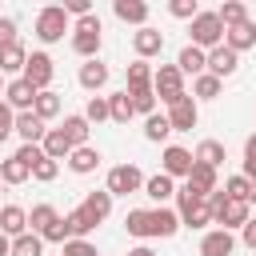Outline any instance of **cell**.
<instances>
[{"mask_svg":"<svg viewBox=\"0 0 256 256\" xmlns=\"http://www.w3.org/2000/svg\"><path fill=\"white\" fill-rule=\"evenodd\" d=\"M176 216H180L184 228H208L212 224V204L192 184H184V188H176Z\"/></svg>","mask_w":256,"mask_h":256,"instance_id":"cell-1","label":"cell"},{"mask_svg":"<svg viewBox=\"0 0 256 256\" xmlns=\"http://www.w3.org/2000/svg\"><path fill=\"white\" fill-rule=\"evenodd\" d=\"M100 44H104V24H100V16H96V12H92V16L72 20V52H76V56L96 60Z\"/></svg>","mask_w":256,"mask_h":256,"instance_id":"cell-2","label":"cell"},{"mask_svg":"<svg viewBox=\"0 0 256 256\" xmlns=\"http://www.w3.org/2000/svg\"><path fill=\"white\" fill-rule=\"evenodd\" d=\"M64 32H72V16L60 8V4H44L36 12V40L40 44H60Z\"/></svg>","mask_w":256,"mask_h":256,"instance_id":"cell-3","label":"cell"},{"mask_svg":"<svg viewBox=\"0 0 256 256\" xmlns=\"http://www.w3.org/2000/svg\"><path fill=\"white\" fill-rule=\"evenodd\" d=\"M188 44L192 48H200V52H212L216 44H224V24H220V16L216 12H196V20H188Z\"/></svg>","mask_w":256,"mask_h":256,"instance_id":"cell-4","label":"cell"},{"mask_svg":"<svg viewBox=\"0 0 256 256\" xmlns=\"http://www.w3.org/2000/svg\"><path fill=\"white\" fill-rule=\"evenodd\" d=\"M152 92H156L160 104H176L180 96H188L180 68H176V64H160V68H152Z\"/></svg>","mask_w":256,"mask_h":256,"instance_id":"cell-5","label":"cell"},{"mask_svg":"<svg viewBox=\"0 0 256 256\" xmlns=\"http://www.w3.org/2000/svg\"><path fill=\"white\" fill-rule=\"evenodd\" d=\"M144 188V172L136 168V164H116V168H108V180H104V192L108 196H132V192H140Z\"/></svg>","mask_w":256,"mask_h":256,"instance_id":"cell-6","label":"cell"},{"mask_svg":"<svg viewBox=\"0 0 256 256\" xmlns=\"http://www.w3.org/2000/svg\"><path fill=\"white\" fill-rule=\"evenodd\" d=\"M20 76H24L36 92H48V84H52V76H56V64H52L48 52H28V64H24Z\"/></svg>","mask_w":256,"mask_h":256,"instance_id":"cell-7","label":"cell"},{"mask_svg":"<svg viewBox=\"0 0 256 256\" xmlns=\"http://www.w3.org/2000/svg\"><path fill=\"white\" fill-rule=\"evenodd\" d=\"M168 124H172V132H192L196 124H200V104L192 100V96H180L176 104H168Z\"/></svg>","mask_w":256,"mask_h":256,"instance_id":"cell-8","label":"cell"},{"mask_svg":"<svg viewBox=\"0 0 256 256\" xmlns=\"http://www.w3.org/2000/svg\"><path fill=\"white\" fill-rule=\"evenodd\" d=\"M248 220H252V208H248L244 200H224L220 208H212V224H216V228H224V232L244 228Z\"/></svg>","mask_w":256,"mask_h":256,"instance_id":"cell-9","label":"cell"},{"mask_svg":"<svg viewBox=\"0 0 256 256\" xmlns=\"http://www.w3.org/2000/svg\"><path fill=\"white\" fill-rule=\"evenodd\" d=\"M236 68H240V56H236L232 48L216 44L212 52H204V72H208V76H216V80H228Z\"/></svg>","mask_w":256,"mask_h":256,"instance_id":"cell-10","label":"cell"},{"mask_svg":"<svg viewBox=\"0 0 256 256\" xmlns=\"http://www.w3.org/2000/svg\"><path fill=\"white\" fill-rule=\"evenodd\" d=\"M192 152L188 148H180V144H164V156H160V172L164 176H180V180H188V172H192Z\"/></svg>","mask_w":256,"mask_h":256,"instance_id":"cell-11","label":"cell"},{"mask_svg":"<svg viewBox=\"0 0 256 256\" xmlns=\"http://www.w3.org/2000/svg\"><path fill=\"white\" fill-rule=\"evenodd\" d=\"M132 48H136V60H152V56L164 52V32L152 28V24H144V28L132 32Z\"/></svg>","mask_w":256,"mask_h":256,"instance_id":"cell-12","label":"cell"},{"mask_svg":"<svg viewBox=\"0 0 256 256\" xmlns=\"http://www.w3.org/2000/svg\"><path fill=\"white\" fill-rule=\"evenodd\" d=\"M32 100H36V88H32L24 76H16V80L4 84V104H8L12 112H32Z\"/></svg>","mask_w":256,"mask_h":256,"instance_id":"cell-13","label":"cell"},{"mask_svg":"<svg viewBox=\"0 0 256 256\" xmlns=\"http://www.w3.org/2000/svg\"><path fill=\"white\" fill-rule=\"evenodd\" d=\"M80 212H84V220L96 228V224H104L108 220V212H112V196L100 188V192H88L84 200H80Z\"/></svg>","mask_w":256,"mask_h":256,"instance_id":"cell-14","label":"cell"},{"mask_svg":"<svg viewBox=\"0 0 256 256\" xmlns=\"http://www.w3.org/2000/svg\"><path fill=\"white\" fill-rule=\"evenodd\" d=\"M108 84V64L96 56V60H84L80 64V88L84 92H92V96H100V88Z\"/></svg>","mask_w":256,"mask_h":256,"instance_id":"cell-15","label":"cell"},{"mask_svg":"<svg viewBox=\"0 0 256 256\" xmlns=\"http://www.w3.org/2000/svg\"><path fill=\"white\" fill-rule=\"evenodd\" d=\"M224 48H232L236 56H240V52H248V48H256V24H252V20H244V24L224 28Z\"/></svg>","mask_w":256,"mask_h":256,"instance_id":"cell-16","label":"cell"},{"mask_svg":"<svg viewBox=\"0 0 256 256\" xmlns=\"http://www.w3.org/2000/svg\"><path fill=\"white\" fill-rule=\"evenodd\" d=\"M232 248H236V236L224 228H208L200 240V256H232Z\"/></svg>","mask_w":256,"mask_h":256,"instance_id":"cell-17","label":"cell"},{"mask_svg":"<svg viewBox=\"0 0 256 256\" xmlns=\"http://www.w3.org/2000/svg\"><path fill=\"white\" fill-rule=\"evenodd\" d=\"M0 232H4L8 240L24 236V232H28V212H24L20 204H4V208H0Z\"/></svg>","mask_w":256,"mask_h":256,"instance_id":"cell-18","label":"cell"},{"mask_svg":"<svg viewBox=\"0 0 256 256\" xmlns=\"http://www.w3.org/2000/svg\"><path fill=\"white\" fill-rule=\"evenodd\" d=\"M24 64H28V48H24L20 40H16V44H0V72H4V76L16 80V76L24 72Z\"/></svg>","mask_w":256,"mask_h":256,"instance_id":"cell-19","label":"cell"},{"mask_svg":"<svg viewBox=\"0 0 256 256\" xmlns=\"http://www.w3.org/2000/svg\"><path fill=\"white\" fill-rule=\"evenodd\" d=\"M140 192L164 208V204L176 196V180H172V176H164V172H156V176H148V180H144V188H140Z\"/></svg>","mask_w":256,"mask_h":256,"instance_id":"cell-20","label":"cell"},{"mask_svg":"<svg viewBox=\"0 0 256 256\" xmlns=\"http://www.w3.org/2000/svg\"><path fill=\"white\" fill-rule=\"evenodd\" d=\"M112 12H116V20L136 24V28L148 24V4H144V0H112Z\"/></svg>","mask_w":256,"mask_h":256,"instance_id":"cell-21","label":"cell"},{"mask_svg":"<svg viewBox=\"0 0 256 256\" xmlns=\"http://www.w3.org/2000/svg\"><path fill=\"white\" fill-rule=\"evenodd\" d=\"M12 132H16L24 144H40L48 128H44V120H36L32 112H16V124H12Z\"/></svg>","mask_w":256,"mask_h":256,"instance_id":"cell-22","label":"cell"},{"mask_svg":"<svg viewBox=\"0 0 256 256\" xmlns=\"http://www.w3.org/2000/svg\"><path fill=\"white\" fill-rule=\"evenodd\" d=\"M148 216H152V236L168 240V236L180 232V216H176V208H148Z\"/></svg>","mask_w":256,"mask_h":256,"instance_id":"cell-23","label":"cell"},{"mask_svg":"<svg viewBox=\"0 0 256 256\" xmlns=\"http://www.w3.org/2000/svg\"><path fill=\"white\" fill-rule=\"evenodd\" d=\"M68 168H72L76 176H88V172H96V168H100V152H96L92 144L72 148V152H68Z\"/></svg>","mask_w":256,"mask_h":256,"instance_id":"cell-24","label":"cell"},{"mask_svg":"<svg viewBox=\"0 0 256 256\" xmlns=\"http://www.w3.org/2000/svg\"><path fill=\"white\" fill-rule=\"evenodd\" d=\"M56 224H60V212H56L52 204H36V208L28 212V232H36V236L52 232Z\"/></svg>","mask_w":256,"mask_h":256,"instance_id":"cell-25","label":"cell"},{"mask_svg":"<svg viewBox=\"0 0 256 256\" xmlns=\"http://www.w3.org/2000/svg\"><path fill=\"white\" fill-rule=\"evenodd\" d=\"M88 128H92V124L84 120V112H72V116H64V124H60V132L68 136L72 148H84V144H88Z\"/></svg>","mask_w":256,"mask_h":256,"instance_id":"cell-26","label":"cell"},{"mask_svg":"<svg viewBox=\"0 0 256 256\" xmlns=\"http://www.w3.org/2000/svg\"><path fill=\"white\" fill-rule=\"evenodd\" d=\"M40 148H44V156H48V160H56V164H60V160H68V152H72V144H68V136H64L60 128H48V132H44V140H40Z\"/></svg>","mask_w":256,"mask_h":256,"instance_id":"cell-27","label":"cell"},{"mask_svg":"<svg viewBox=\"0 0 256 256\" xmlns=\"http://www.w3.org/2000/svg\"><path fill=\"white\" fill-rule=\"evenodd\" d=\"M60 108H64V104H60V96H56L52 88H48V92H36V100H32V116H36V120H44V124H48V120H56V116H60Z\"/></svg>","mask_w":256,"mask_h":256,"instance_id":"cell-28","label":"cell"},{"mask_svg":"<svg viewBox=\"0 0 256 256\" xmlns=\"http://www.w3.org/2000/svg\"><path fill=\"white\" fill-rule=\"evenodd\" d=\"M192 160H196V164H208V168H220V164L228 160V152H224L220 140H200L196 152H192Z\"/></svg>","mask_w":256,"mask_h":256,"instance_id":"cell-29","label":"cell"},{"mask_svg":"<svg viewBox=\"0 0 256 256\" xmlns=\"http://www.w3.org/2000/svg\"><path fill=\"white\" fill-rule=\"evenodd\" d=\"M184 184H192L200 196H208V192H216V188H220L216 168H208V164H192V172H188V180H184Z\"/></svg>","mask_w":256,"mask_h":256,"instance_id":"cell-30","label":"cell"},{"mask_svg":"<svg viewBox=\"0 0 256 256\" xmlns=\"http://www.w3.org/2000/svg\"><path fill=\"white\" fill-rule=\"evenodd\" d=\"M176 68H180V76H192V80H196V76L204 72V52L192 48V44H184L180 56H176Z\"/></svg>","mask_w":256,"mask_h":256,"instance_id":"cell-31","label":"cell"},{"mask_svg":"<svg viewBox=\"0 0 256 256\" xmlns=\"http://www.w3.org/2000/svg\"><path fill=\"white\" fill-rule=\"evenodd\" d=\"M124 228H128V236H136V240H152V216H148V208H132V212L124 216Z\"/></svg>","mask_w":256,"mask_h":256,"instance_id":"cell-32","label":"cell"},{"mask_svg":"<svg viewBox=\"0 0 256 256\" xmlns=\"http://www.w3.org/2000/svg\"><path fill=\"white\" fill-rule=\"evenodd\" d=\"M124 80H128V92L132 88H152V64L148 60H132L124 68Z\"/></svg>","mask_w":256,"mask_h":256,"instance_id":"cell-33","label":"cell"},{"mask_svg":"<svg viewBox=\"0 0 256 256\" xmlns=\"http://www.w3.org/2000/svg\"><path fill=\"white\" fill-rule=\"evenodd\" d=\"M224 92V80H216V76H208V72H200L196 80H192V100H216Z\"/></svg>","mask_w":256,"mask_h":256,"instance_id":"cell-34","label":"cell"},{"mask_svg":"<svg viewBox=\"0 0 256 256\" xmlns=\"http://www.w3.org/2000/svg\"><path fill=\"white\" fill-rule=\"evenodd\" d=\"M124 92H128V88H124ZM128 100H132V116H144V120H148V116L156 112V92H152V88H132Z\"/></svg>","mask_w":256,"mask_h":256,"instance_id":"cell-35","label":"cell"},{"mask_svg":"<svg viewBox=\"0 0 256 256\" xmlns=\"http://www.w3.org/2000/svg\"><path fill=\"white\" fill-rule=\"evenodd\" d=\"M172 136V124H168V116L164 112H152L148 120H144V140H152V144H164Z\"/></svg>","mask_w":256,"mask_h":256,"instance_id":"cell-36","label":"cell"},{"mask_svg":"<svg viewBox=\"0 0 256 256\" xmlns=\"http://www.w3.org/2000/svg\"><path fill=\"white\" fill-rule=\"evenodd\" d=\"M108 120H112V124H128V120H132V100H128V92H112V96H108Z\"/></svg>","mask_w":256,"mask_h":256,"instance_id":"cell-37","label":"cell"},{"mask_svg":"<svg viewBox=\"0 0 256 256\" xmlns=\"http://www.w3.org/2000/svg\"><path fill=\"white\" fill-rule=\"evenodd\" d=\"M8 256H44V240H40L36 232H24V236H16V240H12Z\"/></svg>","mask_w":256,"mask_h":256,"instance_id":"cell-38","label":"cell"},{"mask_svg":"<svg viewBox=\"0 0 256 256\" xmlns=\"http://www.w3.org/2000/svg\"><path fill=\"white\" fill-rule=\"evenodd\" d=\"M216 16H220L224 28H232V24H244V20H248V8H244L240 0H224V4L216 8Z\"/></svg>","mask_w":256,"mask_h":256,"instance_id":"cell-39","label":"cell"},{"mask_svg":"<svg viewBox=\"0 0 256 256\" xmlns=\"http://www.w3.org/2000/svg\"><path fill=\"white\" fill-rule=\"evenodd\" d=\"M64 232H68V240H88L92 224L84 220V212H80V208H72V212L64 216Z\"/></svg>","mask_w":256,"mask_h":256,"instance_id":"cell-40","label":"cell"},{"mask_svg":"<svg viewBox=\"0 0 256 256\" xmlns=\"http://www.w3.org/2000/svg\"><path fill=\"white\" fill-rule=\"evenodd\" d=\"M220 192H224L228 200H244V204H248V192H252V180L236 172V176H228V180H224V188H220Z\"/></svg>","mask_w":256,"mask_h":256,"instance_id":"cell-41","label":"cell"},{"mask_svg":"<svg viewBox=\"0 0 256 256\" xmlns=\"http://www.w3.org/2000/svg\"><path fill=\"white\" fill-rule=\"evenodd\" d=\"M28 176H32V172H28V168H24V164H20L16 156L0 160V180H4V184H24Z\"/></svg>","mask_w":256,"mask_h":256,"instance_id":"cell-42","label":"cell"},{"mask_svg":"<svg viewBox=\"0 0 256 256\" xmlns=\"http://www.w3.org/2000/svg\"><path fill=\"white\" fill-rule=\"evenodd\" d=\"M84 120H88V124H104V120H108V96H88Z\"/></svg>","mask_w":256,"mask_h":256,"instance_id":"cell-43","label":"cell"},{"mask_svg":"<svg viewBox=\"0 0 256 256\" xmlns=\"http://www.w3.org/2000/svg\"><path fill=\"white\" fill-rule=\"evenodd\" d=\"M12 156H16V160H20V164H24L28 172H32V168H36V164L44 160V148H40V144H20V148H16Z\"/></svg>","mask_w":256,"mask_h":256,"instance_id":"cell-44","label":"cell"},{"mask_svg":"<svg viewBox=\"0 0 256 256\" xmlns=\"http://www.w3.org/2000/svg\"><path fill=\"white\" fill-rule=\"evenodd\" d=\"M56 176H60V164H56V160H48V156L32 168V180H40V184H52Z\"/></svg>","mask_w":256,"mask_h":256,"instance_id":"cell-45","label":"cell"},{"mask_svg":"<svg viewBox=\"0 0 256 256\" xmlns=\"http://www.w3.org/2000/svg\"><path fill=\"white\" fill-rule=\"evenodd\" d=\"M240 176H248V180L256 184V132L244 140V172H240Z\"/></svg>","mask_w":256,"mask_h":256,"instance_id":"cell-46","label":"cell"},{"mask_svg":"<svg viewBox=\"0 0 256 256\" xmlns=\"http://www.w3.org/2000/svg\"><path fill=\"white\" fill-rule=\"evenodd\" d=\"M168 12H172L176 20H196L200 4H196V0H172V4H168Z\"/></svg>","mask_w":256,"mask_h":256,"instance_id":"cell-47","label":"cell"},{"mask_svg":"<svg viewBox=\"0 0 256 256\" xmlns=\"http://www.w3.org/2000/svg\"><path fill=\"white\" fill-rule=\"evenodd\" d=\"M64 256H100L92 240H64Z\"/></svg>","mask_w":256,"mask_h":256,"instance_id":"cell-48","label":"cell"},{"mask_svg":"<svg viewBox=\"0 0 256 256\" xmlns=\"http://www.w3.org/2000/svg\"><path fill=\"white\" fill-rule=\"evenodd\" d=\"M12 124H16V112H12V108L4 104V96H0V144L12 136Z\"/></svg>","mask_w":256,"mask_h":256,"instance_id":"cell-49","label":"cell"},{"mask_svg":"<svg viewBox=\"0 0 256 256\" xmlns=\"http://www.w3.org/2000/svg\"><path fill=\"white\" fill-rule=\"evenodd\" d=\"M60 8H64L72 20H80V16H92V0H64Z\"/></svg>","mask_w":256,"mask_h":256,"instance_id":"cell-50","label":"cell"},{"mask_svg":"<svg viewBox=\"0 0 256 256\" xmlns=\"http://www.w3.org/2000/svg\"><path fill=\"white\" fill-rule=\"evenodd\" d=\"M0 44H16V20L0 16Z\"/></svg>","mask_w":256,"mask_h":256,"instance_id":"cell-51","label":"cell"},{"mask_svg":"<svg viewBox=\"0 0 256 256\" xmlns=\"http://www.w3.org/2000/svg\"><path fill=\"white\" fill-rule=\"evenodd\" d=\"M240 240H244V244H248V248L256 252V220H248V224L240 228Z\"/></svg>","mask_w":256,"mask_h":256,"instance_id":"cell-52","label":"cell"},{"mask_svg":"<svg viewBox=\"0 0 256 256\" xmlns=\"http://www.w3.org/2000/svg\"><path fill=\"white\" fill-rule=\"evenodd\" d=\"M128 256H156L148 244H136V248H128Z\"/></svg>","mask_w":256,"mask_h":256,"instance_id":"cell-53","label":"cell"},{"mask_svg":"<svg viewBox=\"0 0 256 256\" xmlns=\"http://www.w3.org/2000/svg\"><path fill=\"white\" fill-rule=\"evenodd\" d=\"M8 248H12V240H8L4 232H0V256H8Z\"/></svg>","mask_w":256,"mask_h":256,"instance_id":"cell-54","label":"cell"},{"mask_svg":"<svg viewBox=\"0 0 256 256\" xmlns=\"http://www.w3.org/2000/svg\"><path fill=\"white\" fill-rule=\"evenodd\" d=\"M252 204H256V184H252V192H248V208H252Z\"/></svg>","mask_w":256,"mask_h":256,"instance_id":"cell-55","label":"cell"},{"mask_svg":"<svg viewBox=\"0 0 256 256\" xmlns=\"http://www.w3.org/2000/svg\"><path fill=\"white\" fill-rule=\"evenodd\" d=\"M4 84H8V76H4V72H0V96H4Z\"/></svg>","mask_w":256,"mask_h":256,"instance_id":"cell-56","label":"cell"},{"mask_svg":"<svg viewBox=\"0 0 256 256\" xmlns=\"http://www.w3.org/2000/svg\"><path fill=\"white\" fill-rule=\"evenodd\" d=\"M0 184H4V180H0Z\"/></svg>","mask_w":256,"mask_h":256,"instance_id":"cell-57","label":"cell"}]
</instances>
